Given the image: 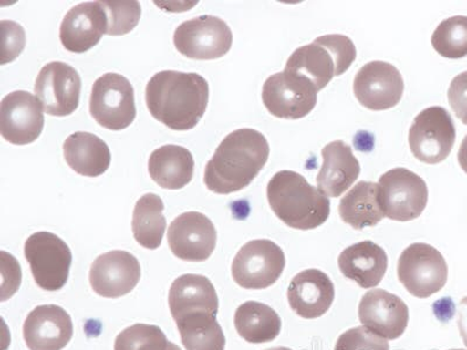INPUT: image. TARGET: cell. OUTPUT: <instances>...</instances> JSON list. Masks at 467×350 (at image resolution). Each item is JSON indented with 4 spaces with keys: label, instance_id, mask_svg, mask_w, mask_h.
Listing matches in <instances>:
<instances>
[{
    "label": "cell",
    "instance_id": "20",
    "mask_svg": "<svg viewBox=\"0 0 467 350\" xmlns=\"http://www.w3.org/2000/svg\"><path fill=\"white\" fill-rule=\"evenodd\" d=\"M23 335L29 350H62L72 340L73 321L60 306H37L25 320Z\"/></svg>",
    "mask_w": 467,
    "mask_h": 350
},
{
    "label": "cell",
    "instance_id": "7",
    "mask_svg": "<svg viewBox=\"0 0 467 350\" xmlns=\"http://www.w3.org/2000/svg\"><path fill=\"white\" fill-rule=\"evenodd\" d=\"M24 252L40 289L54 292L67 284L73 255L66 242L56 233H33L25 242Z\"/></svg>",
    "mask_w": 467,
    "mask_h": 350
},
{
    "label": "cell",
    "instance_id": "6",
    "mask_svg": "<svg viewBox=\"0 0 467 350\" xmlns=\"http://www.w3.org/2000/svg\"><path fill=\"white\" fill-rule=\"evenodd\" d=\"M318 89L302 74L285 72L271 75L263 85L262 101L271 115L282 119H300L315 109Z\"/></svg>",
    "mask_w": 467,
    "mask_h": 350
},
{
    "label": "cell",
    "instance_id": "28",
    "mask_svg": "<svg viewBox=\"0 0 467 350\" xmlns=\"http://www.w3.org/2000/svg\"><path fill=\"white\" fill-rule=\"evenodd\" d=\"M234 323L239 335L249 344L270 343L276 339L282 329L277 312L253 300L237 308Z\"/></svg>",
    "mask_w": 467,
    "mask_h": 350
},
{
    "label": "cell",
    "instance_id": "29",
    "mask_svg": "<svg viewBox=\"0 0 467 350\" xmlns=\"http://www.w3.org/2000/svg\"><path fill=\"white\" fill-rule=\"evenodd\" d=\"M182 343L187 350H224L226 337L216 314L207 311L193 312L175 320Z\"/></svg>",
    "mask_w": 467,
    "mask_h": 350
},
{
    "label": "cell",
    "instance_id": "1",
    "mask_svg": "<svg viewBox=\"0 0 467 350\" xmlns=\"http://www.w3.org/2000/svg\"><path fill=\"white\" fill-rule=\"evenodd\" d=\"M210 87L202 75L162 70L145 89V101L154 119L174 131L197 127L207 110Z\"/></svg>",
    "mask_w": 467,
    "mask_h": 350
},
{
    "label": "cell",
    "instance_id": "34",
    "mask_svg": "<svg viewBox=\"0 0 467 350\" xmlns=\"http://www.w3.org/2000/svg\"><path fill=\"white\" fill-rule=\"evenodd\" d=\"M335 350H390L383 337L365 326L348 329L337 339Z\"/></svg>",
    "mask_w": 467,
    "mask_h": 350
},
{
    "label": "cell",
    "instance_id": "39",
    "mask_svg": "<svg viewBox=\"0 0 467 350\" xmlns=\"http://www.w3.org/2000/svg\"><path fill=\"white\" fill-rule=\"evenodd\" d=\"M266 350H291V349L285 348V347H278V348H271V349H266Z\"/></svg>",
    "mask_w": 467,
    "mask_h": 350
},
{
    "label": "cell",
    "instance_id": "9",
    "mask_svg": "<svg viewBox=\"0 0 467 350\" xmlns=\"http://www.w3.org/2000/svg\"><path fill=\"white\" fill-rule=\"evenodd\" d=\"M379 201L385 216L399 222L419 219L427 208V183L410 170H388L379 180Z\"/></svg>",
    "mask_w": 467,
    "mask_h": 350
},
{
    "label": "cell",
    "instance_id": "23",
    "mask_svg": "<svg viewBox=\"0 0 467 350\" xmlns=\"http://www.w3.org/2000/svg\"><path fill=\"white\" fill-rule=\"evenodd\" d=\"M341 273L362 289L378 286L385 277L388 257L385 250L372 241L350 245L337 260Z\"/></svg>",
    "mask_w": 467,
    "mask_h": 350
},
{
    "label": "cell",
    "instance_id": "37",
    "mask_svg": "<svg viewBox=\"0 0 467 350\" xmlns=\"http://www.w3.org/2000/svg\"><path fill=\"white\" fill-rule=\"evenodd\" d=\"M458 328L467 348V297L462 299L458 306Z\"/></svg>",
    "mask_w": 467,
    "mask_h": 350
},
{
    "label": "cell",
    "instance_id": "2",
    "mask_svg": "<svg viewBox=\"0 0 467 350\" xmlns=\"http://www.w3.org/2000/svg\"><path fill=\"white\" fill-rule=\"evenodd\" d=\"M265 137L254 129H240L221 141L204 170V183L215 194L236 193L260 174L269 160Z\"/></svg>",
    "mask_w": 467,
    "mask_h": 350
},
{
    "label": "cell",
    "instance_id": "26",
    "mask_svg": "<svg viewBox=\"0 0 467 350\" xmlns=\"http://www.w3.org/2000/svg\"><path fill=\"white\" fill-rule=\"evenodd\" d=\"M64 156L75 173L96 178L107 172L111 164L109 146L89 132H75L64 143Z\"/></svg>",
    "mask_w": 467,
    "mask_h": 350
},
{
    "label": "cell",
    "instance_id": "27",
    "mask_svg": "<svg viewBox=\"0 0 467 350\" xmlns=\"http://www.w3.org/2000/svg\"><path fill=\"white\" fill-rule=\"evenodd\" d=\"M339 214L346 224L357 231L377 226L385 218L379 201V185L374 182H358L341 199Z\"/></svg>",
    "mask_w": 467,
    "mask_h": 350
},
{
    "label": "cell",
    "instance_id": "18",
    "mask_svg": "<svg viewBox=\"0 0 467 350\" xmlns=\"http://www.w3.org/2000/svg\"><path fill=\"white\" fill-rule=\"evenodd\" d=\"M358 319L375 335L386 340H395L406 332L409 310L406 303L398 295L375 289L362 297L358 305Z\"/></svg>",
    "mask_w": 467,
    "mask_h": 350
},
{
    "label": "cell",
    "instance_id": "8",
    "mask_svg": "<svg viewBox=\"0 0 467 350\" xmlns=\"http://www.w3.org/2000/svg\"><path fill=\"white\" fill-rule=\"evenodd\" d=\"M448 276L445 258L431 245H409L399 258V281L416 298L425 299L436 294L446 285Z\"/></svg>",
    "mask_w": 467,
    "mask_h": 350
},
{
    "label": "cell",
    "instance_id": "38",
    "mask_svg": "<svg viewBox=\"0 0 467 350\" xmlns=\"http://www.w3.org/2000/svg\"><path fill=\"white\" fill-rule=\"evenodd\" d=\"M458 162H460L462 170L467 174V135L462 139L460 151H458Z\"/></svg>",
    "mask_w": 467,
    "mask_h": 350
},
{
    "label": "cell",
    "instance_id": "19",
    "mask_svg": "<svg viewBox=\"0 0 467 350\" xmlns=\"http://www.w3.org/2000/svg\"><path fill=\"white\" fill-rule=\"evenodd\" d=\"M108 31V16L101 2H87L70 8L60 26V41L68 52L86 53Z\"/></svg>",
    "mask_w": 467,
    "mask_h": 350
},
{
    "label": "cell",
    "instance_id": "3",
    "mask_svg": "<svg viewBox=\"0 0 467 350\" xmlns=\"http://www.w3.org/2000/svg\"><path fill=\"white\" fill-rule=\"evenodd\" d=\"M271 210L283 223L298 231L323 226L331 212V202L302 174L281 170L266 187Z\"/></svg>",
    "mask_w": 467,
    "mask_h": 350
},
{
    "label": "cell",
    "instance_id": "4",
    "mask_svg": "<svg viewBox=\"0 0 467 350\" xmlns=\"http://www.w3.org/2000/svg\"><path fill=\"white\" fill-rule=\"evenodd\" d=\"M356 58V45L348 36L327 35L296 49L287 60L285 69L310 78L320 91L333 77L348 72Z\"/></svg>",
    "mask_w": 467,
    "mask_h": 350
},
{
    "label": "cell",
    "instance_id": "11",
    "mask_svg": "<svg viewBox=\"0 0 467 350\" xmlns=\"http://www.w3.org/2000/svg\"><path fill=\"white\" fill-rule=\"evenodd\" d=\"M285 262V252L273 241H250L234 258L233 278L244 289H266L282 276Z\"/></svg>",
    "mask_w": 467,
    "mask_h": 350
},
{
    "label": "cell",
    "instance_id": "21",
    "mask_svg": "<svg viewBox=\"0 0 467 350\" xmlns=\"http://www.w3.org/2000/svg\"><path fill=\"white\" fill-rule=\"evenodd\" d=\"M336 298L335 284L323 271L304 270L295 276L287 289V300L296 314L317 319L331 308Z\"/></svg>",
    "mask_w": 467,
    "mask_h": 350
},
{
    "label": "cell",
    "instance_id": "15",
    "mask_svg": "<svg viewBox=\"0 0 467 350\" xmlns=\"http://www.w3.org/2000/svg\"><path fill=\"white\" fill-rule=\"evenodd\" d=\"M43 106L28 91L8 94L0 103V132L14 145L35 143L44 130Z\"/></svg>",
    "mask_w": 467,
    "mask_h": 350
},
{
    "label": "cell",
    "instance_id": "30",
    "mask_svg": "<svg viewBox=\"0 0 467 350\" xmlns=\"http://www.w3.org/2000/svg\"><path fill=\"white\" fill-rule=\"evenodd\" d=\"M166 231L164 202L148 193L137 201L132 215V232L137 243L149 250L161 247Z\"/></svg>",
    "mask_w": 467,
    "mask_h": 350
},
{
    "label": "cell",
    "instance_id": "17",
    "mask_svg": "<svg viewBox=\"0 0 467 350\" xmlns=\"http://www.w3.org/2000/svg\"><path fill=\"white\" fill-rule=\"evenodd\" d=\"M139 260L130 252L115 250L99 256L91 264V289L103 298L116 299L130 293L140 281Z\"/></svg>",
    "mask_w": 467,
    "mask_h": 350
},
{
    "label": "cell",
    "instance_id": "12",
    "mask_svg": "<svg viewBox=\"0 0 467 350\" xmlns=\"http://www.w3.org/2000/svg\"><path fill=\"white\" fill-rule=\"evenodd\" d=\"M173 43L179 53L192 60H215L231 51L233 33L218 16L202 15L179 25Z\"/></svg>",
    "mask_w": 467,
    "mask_h": 350
},
{
    "label": "cell",
    "instance_id": "32",
    "mask_svg": "<svg viewBox=\"0 0 467 350\" xmlns=\"http://www.w3.org/2000/svg\"><path fill=\"white\" fill-rule=\"evenodd\" d=\"M115 350H182L170 343L165 333L152 324H137L117 335Z\"/></svg>",
    "mask_w": 467,
    "mask_h": 350
},
{
    "label": "cell",
    "instance_id": "14",
    "mask_svg": "<svg viewBox=\"0 0 467 350\" xmlns=\"http://www.w3.org/2000/svg\"><path fill=\"white\" fill-rule=\"evenodd\" d=\"M353 90L362 107L383 111L401 102L404 81L395 66L385 61H372L358 70Z\"/></svg>",
    "mask_w": 467,
    "mask_h": 350
},
{
    "label": "cell",
    "instance_id": "13",
    "mask_svg": "<svg viewBox=\"0 0 467 350\" xmlns=\"http://www.w3.org/2000/svg\"><path fill=\"white\" fill-rule=\"evenodd\" d=\"M81 88L80 75L72 66L54 61L41 68L35 93L46 114L66 117L78 109Z\"/></svg>",
    "mask_w": 467,
    "mask_h": 350
},
{
    "label": "cell",
    "instance_id": "36",
    "mask_svg": "<svg viewBox=\"0 0 467 350\" xmlns=\"http://www.w3.org/2000/svg\"><path fill=\"white\" fill-rule=\"evenodd\" d=\"M450 107L462 123L467 125V72L457 75L448 91Z\"/></svg>",
    "mask_w": 467,
    "mask_h": 350
},
{
    "label": "cell",
    "instance_id": "25",
    "mask_svg": "<svg viewBox=\"0 0 467 350\" xmlns=\"http://www.w3.org/2000/svg\"><path fill=\"white\" fill-rule=\"evenodd\" d=\"M149 173L161 189L182 190L193 179V154L182 146H161L150 156Z\"/></svg>",
    "mask_w": 467,
    "mask_h": 350
},
{
    "label": "cell",
    "instance_id": "22",
    "mask_svg": "<svg viewBox=\"0 0 467 350\" xmlns=\"http://www.w3.org/2000/svg\"><path fill=\"white\" fill-rule=\"evenodd\" d=\"M323 166L317 175V186L327 198H339L352 187L360 175V164L352 148L343 140H335L321 149Z\"/></svg>",
    "mask_w": 467,
    "mask_h": 350
},
{
    "label": "cell",
    "instance_id": "35",
    "mask_svg": "<svg viewBox=\"0 0 467 350\" xmlns=\"http://www.w3.org/2000/svg\"><path fill=\"white\" fill-rule=\"evenodd\" d=\"M0 27H2L3 40L2 65H5L22 54L26 46V36L24 28L11 20H2Z\"/></svg>",
    "mask_w": 467,
    "mask_h": 350
},
{
    "label": "cell",
    "instance_id": "31",
    "mask_svg": "<svg viewBox=\"0 0 467 350\" xmlns=\"http://www.w3.org/2000/svg\"><path fill=\"white\" fill-rule=\"evenodd\" d=\"M431 44L443 57L460 60L467 57V16L443 20L433 32Z\"/></svg>",
    "mask_w": 467,
    "mask_h": 350
},
{
    "label": "cell",
    "instance_id": "10",
    "mask_svg": "<svg viewBox=\"0 0 467 350\" xmlns=\"http://www.w3.org/2000/svg\"><path fill=\"white\" fill-rule=\"evenodd\" d=\"M416 160L435 165L446 160L456 141L452 117L441 107H431L417 115L408 136Z\"/></svg>",
    "mask_w": 467,
    "mask_h": 350
},
{
    "label": "cell",
    "instance_id": "24",
    "mask_svg": "<svg viewBox=\"0 0 467 350\" xmlns=\"http://www.w3.org/2000/svg\"><path fill=\"white\" fill-rule=\"evenodd\" d=\"M169 306L174 320L199 311L218 314L219 298L210 279L200 274H183L171 286Z\"/></svg>",
    "mask_w": 467,
    "mask_h": 350
},
{
    "label": "cell",
    "instance_id": "16",
    "mask_svg": "<svg viewBox=\"0 0 467 350\" xmlns=\"http://www.w3.org/2000/svg\"><path fill=\"white\" fill-rule=\"evenodd\" d=\"M216 240L218 232L214 224L202 212H183L169 227V247L179 260L207 261L214 252Z\"/></svg>",
    "mask_w": 467,
    "mask_h": 350
},
{
    "label": "cell",
    "instance_id": "40",
    "mask_svg": "<svg viewBox=\"0 0 467 350\" xmlns=\"http://www.w3.org/2000/svg\"><path fill=\"white\" fill-rule=\"evenodd\" d=\"M451 350H464V349H451Z\"/></svg>",
    "mask_w": 467,
    "mask_h": 350
},
{
    "label": "cell",
    "instance_id": "33",
    "mask_svg": "<svg viewBox=\"0 0 467 350\" xmlns=\"http://www.w3.org/2000/svg\"><path fill=\"white\" fill-rule=\"evenodd\" d=\"M108 16V36H119L128 35L139 25L141 16V7L139 2H120L108 0L101 2Z\"/></svg>",
    "mask_w": 467,
    "mask_h": 350
},
{
    "label": "cell",
    "instance_id": "5",
    "mask_svg": "<svg viewBox=\"0 0 467 350\" xmlns=\"http://www.w3.org/2000/svg\"><path fill=\"white\" fill-rule=\"evenodd\" d=\"M90 115L108 130H124L133 123L137 110L135 90L123 75L108 73L95 81L91 89Z\"/></svg>",
    "mask_w": 467,
    "mask_h": 350
}]
</instances>
